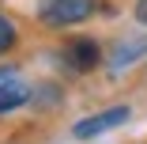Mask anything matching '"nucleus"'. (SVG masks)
Wrapping results in <instances>:
<instances>
[{"label":"nucleus","instance_id":"nucleus-4","mask_svg":"<svg viewBox=\"0 0 147 144\" xmlns=\"http://www.w3.org/2000/svg\"><path fill=\"white\" fill-rule=\"evenodd\" d=\"M23 102H26V87H23V83H15V76L11 80H0V114H11Z\"/></svg>","mask_w":147,"mask_h":144},{"label":"nucleus","instance_id":"nucleus-1","mask_svg":"<svg viewBox=\"0 0 147 144\" xmlns=\"http://www.w3.org/2000/svg\"><path fill=\"white\" fill-rule=\"evenodd\" d=\"M94 15V0H45L42 4V23L45 27H72Z\"/></svg>","mask_w":147,"mask_h":144},{"label":"nucleus","instance_id":"nucleus-3","mask_svg":"<svg viewBox=\"0 0 147 144\" xmlns=\"http://www.w3.org/2000/svg\"><path fill=\"white\" fill-rule=\"evenodd\" d=\"M64 53H68V65L76 72H87V68L98 65V42L94 38H76V42H68Z\"/></svg>","mask_w":147,"mask_h":144},{"label":"nucleus","instance_id":"nucleus-5","mask_svg":"<svg viewBox=\"0 0 147 144\" xmlns=\"http://www.w3.org/2000/svg\"><path fill=\"white\" fill-rule=\"evenodd\" d=\"M15 46V27H11V19L0 12V53H8Z\"/></svg>","mask_w":147,"mask_h":144},{"label":"nucleus","instance_id":"nucleus-7","mask_svg":"<svg viewBox=\"0 0 147 144\" xmlns=\"http://www.w3.org/2000/svg\"><path fill=\"white\" fill-rule=\"evenodd\" d=\"M11 76H15L11 68H0V80H11Z\"/></svg>","mask_w":147,"mask_h":144},{"label":"nucleus","instance_id":"nucleus-2","mask_svg":"<svg viewBox=\"0 0 147 144\" xmlns=\"http://www.w3.org/2000/svg\"><path fill=\"white\" fill-rule=\"evenodd\" d=\"M125 121H128V106H109L102 114H91V118L76 121L72 125V136L76 140H91V136H98V133H106L113 125H125Z\"/></svg>","mask_w":147,"mask_h":144},{"label":"nucleus","instance_id":"nucleus-6","mask_svg":"<svg viewBox=\"0 0 147 144\" xmlns=\"http://www.w3.org/2000/svg\"><path fill=\"white\" fill-rule=\"evenodd\" d=\"M136 19L147 23V0H140V4H136Z\"/></svg>","mask_w":147,"mask_h":144}]
</instances>
